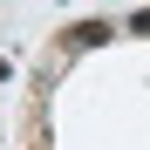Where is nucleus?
<instances>
[{
  "label": "nucleus",
  "instance_id": "nucleus-1",
  "mask_svg": "<svg viewBox=\"0 0 150 150\" xmlns=\"http://www.w3.org/2000/svg\"><path fill=\"white\" fill-rule=\"evenodd\" d=\"M109 34H116V21H75V28H62V48L82 55V48H103Z\"/></svg>",
  "mask_w": 150,
  "mask_h": 150
},
{
  "label": "nucleus",
  "instance_id": "nucleus-2",
  "mask_svg": "<svg viewBox=\"0 0 150 150\" xmlns=\"http://www.w3.org/2000/svg\"><path fill=\"white\" fill-rule=\"evenodd\" d=\"M123 28H130V34H150V7H137L130 21H123Z\"/></svg>",
  "mask_w": 150,
  "mask_h": 150
}]
</instances>
